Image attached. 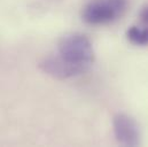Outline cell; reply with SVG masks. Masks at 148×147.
Returning a JSON list of instances; mask_svg holds the SVG:
<instances>
[{
	"mask_svg": "<svg viewBox=\"0 0 148 147\" xmlns=\"http://www.w3.org/2000/svg\"><path fill=\"white\" fill-rule=\"evenodd\" d=\"M127 7V0H93L83 12V20L93 25L107 24L121 17Z\"/></svg>",
	"mask_w": 148,
	"mask_h": 147,
	"instance_id": "cell-1",
	"label": "cell"
},
{
	"mask_svg": "<svg viewBox=\"0 0 148 147\" xmlns=\"http://www.w3.org/2000/svg\"><path fill=\"white\" fill-rule=\"evenodd\" d=\"M60 55L74 63L90 65L94 60V51L90 39L80 34L63 36L59 41Z\"/></svg>",
	"mask_w": 148,
	"mask_h": 147,
	"instance_id": "cell-2",
	"label": "cell"
},
{
	"mask_svg": "<svg viewBox=\"0 0 148 147\" xmlns=\"http://www.w3.org/2000/svg\"><path fill=\"white\" fill-rule=\"evenodd\" d=\"M39 69L56 79H66L84 74L88 69V65L74 63L58 55L47 56L41 60L39 62Z\"/></svg>",
	"mask_w": 148,
	"mask_h": 147,
	"instance_id": "cell-3",
	"label": "cell"
},
{
	"mask_svg": "<svg viewBox=\"0 0 148 147\" xmlns=\"http://www.w3.org/2000/svg\"><path fill=\"white\" fill-rule=\"evenodd\" d=\"M112 124L116 139L122 145L134 147L140 144L139 126L132 117L125 114H118L114 117Z\"/></svg>",
	"mask_w": 148,
	"mask_h": 147,
	"instance_id": "cell-4",
	"label": "cell"
},
{
	"mask_svg": "<svg viewBox=\"0 0 148 147\" xmlns=\"http://www.w3.org/2000/svg\"><path fill=\"white\" fill-rule=\"evenodd\" d=\"M126 36L129 40L136 45H148V28L132 27L127 30Z\"/></svg>",
	"mask_w": 148,
	"mask_h": 147,
	"instance_id": "cell-5",
	"label": "cell"
},
{
	"mask_svg": "<svg viewBox=\"0 0 148 147\" xmlns=\"http://www.w3.org/2000/svg\"><path fill=\"white\" fill-rule=\"evenodd\" d=\"M140 19H141V21H143L146 25H148V6L143 8V10H141V13H140Z\"/></svg>",
	"mask_w": 148,
	"mask_h": 147,
	"instance_id": "cell-6",
	"label": "cell"
}]
</instances>
